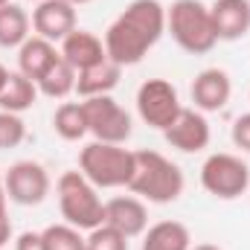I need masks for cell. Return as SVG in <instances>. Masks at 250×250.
<instances>
[{"label":"cell","instance_id":"52a82bcc","mask_svg":"<svg viewBox=\"0 0 250 250\" xmlns=\"http://www.w3.org/2000/svg\"><path fill=\"white\" fill-rule=\"evenodd\" d=\"M137 114L140 120L157 131H166L169 125L175 123V117L181 114V96L178 87L169 79H146L137 87Z\"/></svg>","mask_w":250,"mask_h":250},{"label":"cell","instance_id":"3957f363","mask_svg":"<svg viewBox=\"0 0 250 250\" xmlns=\"http://www.w3.org/2000/svg\"><path fill=\"white\" fill-rule=\"evenodd\" d=\"M166 32L189 56H204L218 44L209 6H204L201 0H175L166 9Z\"/></svg>","mask_w":250,"mask_h":250},{"label":"cell","instance_id":"277c9868","mask_svg":"<svg viewBox=\"0 0 250 250\" xmlns=\"http://www.w3.org/2000/svg\"><path fill=\"white\" fill-rule=\"evenodd\" d=\"M56 198H59L62 218L76 230L90 233L93 227L105 224V201L99 198V189L82 172H64L56 181Z\"/></svg>","mask_w":250,"mask_h":250},{"label":"cell","instance_id":"ffe728a7","mask_svg":"<svg viewBox=\"0 0 250 250\" xmlns=\"http://www.w3.org/2000/svg\"><path fill=\"white\" fill-rule=\"evenodd\" d=\"M29 29H32V18L23 6H18V3L0 6V47L3 50L21 47L29 38Z\"/></svg>","mask_w":250,"mask_h":250},{"label":"cell","instance_id":"f546056e","mask_svg":"<svg viewBox=\"0 0 250 250\" xmlns=\"http://www.w3.org/2000/svg\"><path fill=\"white\" fill-rule=\"evenodd\" d=\"M9 73H12V70H6V67L0 64V90H3V87H6V82H9Z\"/></svg>","mask_w":250,"mask_h":250},{"label":"cell","instance_id":"5b68a950","mask_svg":"<svg viewBox=\"0 0 250 250\" xmlns=\"http://www.w3.org/2000/svg\"><path fill=\"white\" fill-rule=\"evenodd\" d=\"M79 172L96 189H120L128 187L134 175V151L117 143H87L79 151Z\"/></svg>","mask_w":250,"mask_h":250},{"label":"cell","instance_id":"8992f818","mask_svg":"<svg viewBox=\"0 0 250 250\" xmlns=\"http://www.w3.org/2000/svg\"><path fill=\"white\" fill-rule=\"evenodd\" d=\"M201 187L218 201H236L250 187V166L239 154L215 151L201 166Z\"/></svg>","mask_w":250,"mask_h":250},{"label":"cell","instance_id":"7402d4cb","mask_svg":"<svg viewBox=\"0 0 250 250\" xmlns=\"http://www.w3.org/2000/svg\"><path fill=\"white\" fill-rule=\"evenodd\" d=\"M76 76H79V73L64 62V59H59V62L35 82V84H38V93H44V96H50V99H64V96H70V93L76 90Z\"/></svg>","mask_w":250,"mask_h":250},{"label":"cell","instance_id":"2e32d148","mask_svg":"<svg viewBox=\"0 0 250 250\" xmlns=\"http://www.w3.org/2000/svg\"><path fill=\"white\" fill-rule=\"evenodd\" d=\"M59 59H62V53L56 50V44L47 41V38H41V35H29L18 47V70L26 79H32V82H38Z\"/></svg>","mask_w":250,"mask_h":250},{"label":"cell","instance_id":"cb8c5ba5","mask_svg":"<svg viewBox=\"0 0 250 250\" xmlns=\"http://www.w3.org/2000/svg\"><path fill=\"white\" fill-rule=\"evenodd\" d=\"M84 245H87V250H128V236L111 224H99L87 233Z\"/></svg>","mask_w":250,"mask_h":250},{"label":"cell","instance_id":"484cf974","mask_svg":"<svg viewBox=\"0 0 250 250\" xmlns=\"http://www.w3.org/2000/svg\"><path fill=\"white\" fill-rule=\"evenodd\" d=\"M230 137H233V146H236V148L250 151V114L236 117V123L230 128Z\"/></svg>","mask_w":250,"mask_h":250},{"label":"cell","instance_id":"ba28073f","mask_svg":"<svg viewBox=\"0 0 250 250\" xmlns=\"http://www.w3.org/2000/svg\"><path fill=\"white\" fill-rule=\"evenodd\" d=\"M84 117H87V131L99 143H117L123 146L131 137V114L108 93V96H90L82 99Z\"/></svg>","mask_w":250,"mask_h":250},{"label":"cell","instance_id":"9a60e30c","mask_svg":"<svg viewBox=\"0 0 250 250\" xmlns=\"http://www.w3.org/2000/svg\"><path fill=\"white\" fill-rule=\"evenodd\" d=\"M59 53H62V59L70 64L76 73H79V70H87V67H93V64H99V62L108 59L105 41H102L99 35H93L90 29H79V26L62 41Z\"/></svg>","mask_w":250,"mask_h":250},{"label":"cell","instance_id":"e0dca14e","mask_svg":"<svg viewBox=\"0 0 250 250\" xmlns=\"http://www.w3.org/2000/svg\"><path fill=\"white\" fill-rule=\"evenodd\" d=\"M120 76H123V67L114 64L111 59L93 64L87 70H79L76 76V93L82 99H90V96H108L117 84H120Z\"/></svg>","mask_w":250,"mask_h":250},{"label":"cell","instance_id":"4316f807","mask_svg":"<svg viewBox=\"0 0 250 250\" xmlns=\"http://www.w3.org/2000/svg\"><path fill=\"white\" fill-rule=\"evenodd\" d=\"M15 250H47V245H44V236L41 233L26 230V233H21L15 239Z\"/></svg>","mask_w":250,"mask_h":250},{"label":"cell","instance_id":"30bf717a","mask_svg":"<svg viewBox=\"0 0 250 250\" xmlns=\"http://www.w3.org/2000/svg\"><path fill=\"white\" fill-rule=\"evenodd\" d=\"M166 143L184 154H195V151H204L209 146V123H207V114H201L198 108H181V114L175 117V123L163 131Z\"/></svg>","mask_w":250,"mask_h":250},{"label":"cell","instance_id":"4dcf8cb0","mask_svg":"<svg viewBox=\"0 0 250 250\" xmlns=\"http://www.w3.org/2000/svg\"><path fill=\"white\" fill-rule=\"evenodd\" d=\"M189 250H221L218 245H209V242H204V245H195V248H189Z\"/></svg>","mask_w":250,"mask_h":250},{"label":"cell","instance_id":"5bb4252c","mask_svg":"<svg viewBox=\"0 0 250 250\" xmlns=\"http://www.w3.org/2000/svg\"><path fill=\"white\" fill-rule=\"evenodd\" d=\"M209 18L218 41H239L250 32V0H215Z\"/></svg>","mask_w":250,"mask_h":250},{"label":"cell","instance_id":"44dd1931","mask_svg":"<svg viewBox=\"0 0 250 250\" xmlns=\"http://www.w3.org/2000/svg\"><path fill=\"white\" fill-rule=\"evenodd\" d=\"M53 131L67 140V143H76L82 140L87 131V117H84V105L82 102H62L53 114Z\"/></svg>","mask_w":250,"mask_h":250},{"label":"cell","instance_id":"d4e9b609","mask_svg":"<svg viewBox=\"0 0 250 250\" xmlns=\"http://www.w3.org/2000/svg\"><path fill=\"white\" fill-rule=\"evenodd\" d=\"M23 140H26V123L21 120V114L0 111V151L18 148Z\"/></svg>","mask_w":250,"mask_h":250},{"label":"cell","instance_id":"836d02e7","mask_svg":"<svg viewBox=\"0 0 250 250\" xmlns=\"http://www.w3.org/2000/svg\"><path fill=\"white\" fill-rule=\"evenodd\" d=\"M32 3H44V0H32Z\"/></svg>","mask_w":250,"mask_h":250},{"label":"cell","instance_id":"f1b7e54d","mask_svg":"<svg viewBox=\"0 0 250 250\" xmlns=\"http://www.w3.org/2000/svg\"><path fill=\"white\" fill-rule=\"evenodd\" d=\"M6 204H9V195H6V184H3V175H0V212H9Z\"/></svg>","mask_w":250,"mask_h":250},{"label":"cell","instance_id":"d6986e66","mask_svg":"<svg viewBox=\"0 0 250 250\" xmlns=\"http://www.w3.org/2000/svg\"><path fill=\"white\" fill-rule=\"evenodd\" d=\"M35 99H38V84L32 79H26L21 70H12L6 87L0 90V111L23 114L35 105Z\"/></svg>","mask_w":250,"mask_h":250},{"label":"cell","instance_id":"d6a6232c","mask_svg":"<svg viewBox=\"0 0 250 250\" xmlns=\"http://www.w3.org/2000/svg\"><path fill=\"white\" fill-rule=\"evenodd\" d=\"M6 3H12V0H0V6H6Z\"/></svg>","mask_w":250,"mask_h":250},{"label":"cell","instance_id":"7a4b0ae2","mask_svg":"<svg viewBox=\"0 0 250 250\" xmlns=\"http://www.w3.org/2000/svg\"><path fill=\"white\" fill-rule=\"evenodd\" d=\"M184 187L187 181L175 160L151 148L134 151V175L128 181L131 195L148 204H172L184 195Z\"/></svg>","mask_w":250,"mask_h":250},{"label":"cell","instance_id":"7c38bea8","mask_svg":"<svg viewBox=\"0 0 250 250\" xmlns=\"http://www.w3.org/2000/svg\"><path fill=\"white\" fill-rule=\"evenodd\" d=\"M32 29L35 35L47 38V41H59L62 44L64 38L76 29V6L67 3V0H44L32 9Z\"/></svg>","mask_w":250,"mask_h":250},{"label":"cell","instance_id":"4fadbf2b","mask_svg":"<svg viewBox=\"0 0 250 250\" xmlns=\"http://www.w3.org/2000/svg\"><path fill=\"white\" fill-rule=\"evenodd\" d=\"M105 224L117 227L128 239H137L148 230V209L137 195H120L105 201Z\"/></svg>","mask_w":250,"mask_h":250},{"label":"cell","instance_id":"6da1fadb","mask_svg":"<svg viewBox=\"0 0 250 250\" xmlns=\"http://www.w3.org/2000/svg\"><path fill=\"white\" fill-rule=\"evenodd\" d=\"M166 32V9L160 0H131L105 32V53L120 67L140 64Z\"/></svg>","mask_w":250,"mask_h":250},{"label":"cell","instance_id":"603a6c76","mask_svg":"<svg viewBox=\"0 0 250 250\" xmlns=\"http://www.w3.org/2000/svg\"><path fill=\"white\" fill-rule=\"evenodd\" d=\"M47 250H84V236L82 230H76L73 224H50L47 230H41Z\"/></svg>","mask_w":250,"mask_h":250},{"label":"cell","instance_id":"83f0119b","mask_svg":"<svg viewBox=\"0 0 250 250\" xmlns=\"http://www.w3.org/2000/svg\"><path fill=\"white\" fill-rule=\"evenodd\" d=\"M12 218H9V212H0V250L6 248L9 242H12Z\"/></svg>","mask_w":250,"mask_h":250},{"label":"cell","instance_id":"e575fe53","mask_svg":"<svg viewBox=\"0 0 250 250\" xmlns=\"http://www.w3.org/2000/svg\"><path fill=\"white\" fill-rule=\"evenodd\" d=\"M84 250H87V245H84Z\"/></svg>","mask_w":250,"mask_h":250},{"label":"cell","instance_id":"ac0fdd59","mask_svg":"<svg viewBox=\"0 0 250 250\" xmlns=\"http://www.w3.org/2000/svg\"><path fill=\"white\" fill-rule=\"evenodd\" d=\"M192 236L189 227L181 221H157L143 233L140 250H189Z\"/></svg>","mask_w":250,"mask_h":250},{"label":"cell","instance_id":"8fae6325","mask_svg":"<svg viewBox=\"0 0 250 250\" xmlns=\"http://www.w3.org/2000/svg\"><path fill=\"white\" fill-rule=\"evenodd\" d=\"M192 102L201 114H215V111H224L230 96H233V82H230V73L221 70V67H207L195 76L192 82Z\"/></svg>","mask_w":250,"mask_h":250},{"label":"cell","instance_id":"1f68e13d","mask_svg":"<svg viewBox=\"0 0 250 250\" xmlns=\"http://www.w3.org/2000/svg\"><path fill=\"white\" fill-rule=\"evenodd\" d=\"M67 3H73V6H84V3H93V0H67Z\"/></svg>","mask_w":250,"mask_h":250},{"label":"cell","instance_id":"9c48e42d","mask_svg":"<svg viewBox=\"0 0 250 250\" xmlns=\"http://www.w3.org/2000/svg\"><path fill=\"white\" fill-rule=\"evenodd\" d=\"M3 184H6V195L12 204L18 207H38L47 201L53 181H50V172L35 163V160H18L9 166V172L3 175Z\"/></svg>","mask_w":250,"mask_h":250}]
</instances>
